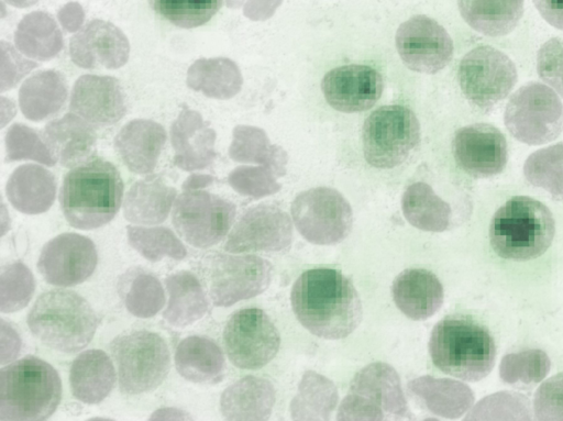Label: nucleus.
Masks as SVG:
<instances>
[{
	"label": "nucleus",
	"instance_id": "obj_1",
	"mask_svg": "<svg viewBox=\"0 0 563 421\" xmlns=\"http://www.w3.org/2000/svg\"><path fill=\"white\" fill-rule=\"evenodd\" d=\"M290 301L298 321L322 339H343L362 319L357 290L341 272L332 268L302 273L292 286Z\"/></svg>",
	"mask_w": 563,
	"mask_h": 421
},
{
	"label": "nucleus",
	"instance_id": "obj_2",
	"mask_svg": "<svg viewBox=\"0 0 563 421\" xmlns=\"http://www.w3.org/2000/svg\"><path fill=\"white\" fill-rule=\"evenodd\" d=\"M124 184L113 164L92 156L64 177L59 201L68 223L92 230L110 222L122 202Z\"/></svg>",
	"mask_w": 563,
	"mask_h": 421
},
{
	"label": "nucleus",
	"instance_id": "obj_3",
	"mask_svg": "<svg viewBox=\"0 0 563 421\" xmlns=\"http://www.w3.org/2000/svg\"><path fill=\"white\" fill-rule=\"evenodd\" d=\"M429 352L441 372L467 381L486 377L496 357L490 332L466 315H450L439 321L431 333Z\"/></svg>",
	"mask_w": 563,
	"mask_h": 421
},
{
	"label": "nucleus",
	"instance_id": "obj_4",
	"mask_svg": "<svg viewBox=\"0 0 563 421\" xmlns=\"http://www.w3.org/2000/svg\"><path fill=\"white\" fill-rule=\"evenodd\" d=\"M555 234V221L550 209L527 196H515L494 214L489 241L501 258L530 261L550 247Z\"/></svg>",
	"mask_w": 563,
	"mask_h": 421
},
{
	"label": "nucleus",
	"instance_id": "obj_5",
	"mask_svg": "<svg viewBox=\"0 0 563 421\" xmlns=\"http://www.w3.org/2000/svg\"><path fill=\"white\" fill-rule=\"evenodd\" d=\"M62 398L56 369L27 355L0 372V420H45Z\"/></svg>",
	"mask_w": 563,
	"mask_h": 421
},
{
	"label": "nucleus",
	"instance_id": "obj_6",
	"mask_svg": "<svg viewBox=\"0 0 563 421\" xmlns=\"http://www.w3.org/2000/svg\"><path fill=\"white\" fill-rule=\"evenodd\" d=\"M31 332L46 346L74 353L93 337L97 314L78 293L54 289L42 293L27 315Z\"/></svg>",
	"mask_w": 563,
	"mask_h": 421
},
{
	"label": "nucleus",
	"instance_id": "obj_7",
	"mask_svg": "<svg viewBox=\"0 0 563 421\" xmlns=\"http://www.w3.org/2000/svg\"><path fill=\"white\" fill-rule=\"evenodd\" d=\"M419 141V121L409 108L401 104L382 106L363 123V155L368 165L378 169L401 165Z\"/></svg>",
	"mask_w": 563,
	"mask_h": 421
},
{
	"label": "nucleus",
	"instance_id": "obj_8",
	"mask_svg": "<svg viewBox=\"0 0 563 421\" xmlns=\"http://www.w3.org/2000/svg\"><path fill=\"white\" fill-rule=\"evenodd\" d=\"M110 350L118 366L120 390L126 395L154 390L169 372V351L157 333L142 330L120 335Z\"/></svg>",
	"mask_w": 563,
	"mask_h": 421
},
{
	"label": "nucleus",
	"instance_id": "obj_9",
	"mask_svg": "<svg viewBox=\"0 0 563 421\" xmlns=\"http://www.w3.org/2000/svg\"><path fill=\"white\" fill-rule=\"evenodd\" d=\"M410 413L396 370L385 363H373L354 377L343 399L339 420H383Z\"/></svg>",
	"mask_w": 563,
	"mask_h": 421
},
{
	"label": "nucleus",
	"instance_id": "obj_10",
	"mask_svg": "<svg viewBox=\"0 0 563 421\" xmlns=\"http://www.w3.org/2000/svg\"><path fill=\"white\" fill-rule=\"evenodd\" d=\"M505 125L518 141L540 145L563 130V104L556 93L540 82L520 87L505 110Z\"/></svg>",
	"mask_w": 563,
	"mask_h": 421
},
{
	"label": "nucleus",
	"instance_id": "obj_11",
	"mask_svg": "<svg viewBox=\"0 0 563 421\" xmlns=\"http://www.w3.org/2000/svg\"><path fill=\"white\" fill-rule=\"evenodd\" d=\"M202 272L210 298L218 307L260 295L272 276L271 264L258 256L221 253L209 254L202 262Z\"/></svg>",
	"mask_w": 563,
	"mask_h": 421
},
{
	"label": "nucleus",
	"instance_id": "obj_12",
	"mask_svg": "<svg viewBox=\"0 0 563 421\" xmlns=\"http://www.w3.org/2000/svg\"><path fill=\"white\" fill-rule=\"evenodd\" d=\"M457 78L470 103L489 111L508 96L517 81V70L506 54L485 45L464 55Z\"/></svg>",
	"mask_w": 563,
	"mask_h": 421
},
{
	"label": "nucleus",
	"instance_id": "obj_13",
	"mask_svg": "<svg viewBox=\"0 0 563 421\" xmlns=\"http://www.w3.org/2000/svg\"><path fill=\"white\" fill-rule=\"evenodd\" d=\"M235 217V206L199 188L186 189L176 200L172 220L181 237L196 247L219 243Z\"/></svg>",
	"mask_w": 563,
	"mask_h": 421
},
{
	"label": "nucleus",
	"instance_id": "obj_14",
	"mask_svg": "<svg viewBox=\"0 0 563 421\" xmlns=\"http://www.w3.org/2000/svg\"><path fill=\"white\" fill-rule=\"evenodd\" d=\"M291 215L300 234L320 245L344 240L353 222L349 202L339 191L328 187L299 193L291 203Z\"/></svg>",
	"mask_w": 563,
	"mask_h": 421
},
{
	"label": "nucleus",
	"instance_id": "obj_15",
	"mask_svg": "<svg viewBox=\"0 0 563 421\" xmlns=\"http://www.w3.org/2000/svg\"><path fill=\"white\" fill-rule=\"evenodd\" d=\"M223 342L231 363L242 369H258L271 362L279 348V333L261 309L246 308L229 319Z\"/></svg>",
	"mask_w": 563,
	"mask_h": 421
},
{
	"label": "nucleus",
	"instance_id": "obj_16",
	"mask_svg": "<svg viewBox=\"0 0 563 421\" xmlns=\"http://www.w3.org/2000/svg\"><path fill=\"white\" fill-rule=\"evenodd\" d=\"M397 52L411 70L435 74L453 56V41L445 29L430 16L418 14L402 22L395 36Z\"/></svg>",
	"mask_w": 563,
	"mask_h": 421
},
{
	"label": "nucleus",
	"instance_id": "obj_17",
	"mask_svg": "<svg viewBox=\"0 0 563 421\" xmlns=\"http://www.w3.org/2000/svg\"><path fill=\"white\" fill-rule=\"evenodd\" d=\"M97 262L91 240L76 233H63L44 245L37 267L48 284L68 287L85 281L93 273Z\"/></svg>",
	"mask_w": 563,
	"mask_h": 421
},
{
	"label": "nucleus",
	"instance_id": "obj_18",
	"mask_svg": "<svg viewBox=\"0 0 563 421\" xmlns=\"http://www.w3.org/2000/svg\"><path fill=\"white\" fill-rule=\"evenodd\" d=\"M292 226L286 212L273 204L249 209L229 234L224 245L231 253L277 252L291 242Z\"/></svg>",
	"mask_w": 563,
	"mask_h": 421
},
{
	"label": "nucleus",
	"instance_id": "obj_19",
	"mask_svg": "<svg viewBox=\"0 0 563 421\" xmlns=\"http://www.w3.org/2000/svg\"><path fill=\"white\" fill-rule=\"evenodd\" d=\"M383 77L365 64L341 65L327 71L321 90L328 104L344 113L371 109L383 92Z\"/></svg>",
	"mask_w": 563,
	"mask_h": 421
},
{
	"label": "nucleus",
	"instance_id": "obj_20",
	"mask_svg": "<svg viewBox=\"0 0 563 421\" xmlns=\"http://www.w3.org/2000/svg\"><path fill=\"white\" fill-rule=\"evenodd\" d=\"M456 164L468 175L484 178L503 171L507 143L494 125L475 123L459 129L452 142Z\"/></svg>",
	"mask_w": 563,
	"mask_h": 421
},
{
	"label": "nucleus",
	"instance_id": "obj_21",
	"mask_svg": "<svg viewBox=\"0 0 563 421\" xmlns=\"http://www.w3.org/2000/svg\"><path fill=\"white\" fill-rule=\"evenodd\" d=\"M69 109L90 124L107 126L124 117L126 98L115 78L84 75L74 85Z\"/></svg>",
	"mask_w": 563,
	"mask_h": 421
},
{
	"label": "nucleus",
	"instance_id": "obj_22",
	"mask_svg": "<svg viewBox=\"0 0 563 421\" xmlns=\"http://www.w3.org/2000/svg\"><path fill=\"white\" fill-rule=\"evenodd\" d=\"M70 56L80 67H119L129 53L124 34L113 24L93 20L75 34L70 41Z\"/></svg>",
	"mask_w": 563,
	"mask_h": 421
},
{
	"label": "nucleus",
	"instance_id": "obj_23",
	"mask_svg": "<svg viewBox=\"0 0 563 421\" xmlns=\"http://www.w3.org/2000/svg\"><path fill=\"white\" fill-rule=\"evenodd\" d=\"M41 136L52 157L65 167L91 158L97 142L91 124L75 113L48 122Z\"/></svg>",
	"mask_w": 563,
	"mask_h": 421
},
{
	"label": "nucleus",
	"instance_id": "obj_24",
	"mask_svg": "<svg viewBox=\"0 0 563 421\" xmlns=\"http://www.w3.org/2000/svg\"><path fill=\"white\" fill-rule=\"evenodd\" d=\"M165 129L151 120H133L114 139V146L125 166L136 174L154 170L166 143Z\"/></svg>",
	"mask_w": 563,
	"mask_h": 421
},
{
	"label": "nucleus",
	"instance_id": "obj_25",
	"mask_svg": "<svg viewBox=\"0 0 563 421\" xmlns=\"http://www.w3.org/2000/svg\"><path fill=\"white\" fill-rule=\"evenodd\" d=\"M393 298L398 309L412 320L434 314L443 302V287L431 272L406 269L393 284Z\"/></svg>",
	"mask_w": 563,
	"mask_h": 421
},
{
	"label": "nucleus",
	"instance_id": "obj_26",
	"mask_svg": "<svg viewBox=\"0 0 563 421\" xmlns=\"http://www.w3.org/2000/svg\"><path fill=\"white\" fill-rule=\"evenodd\" d=\"M274 403L273 385L255 376H246L228 387L220 400L221 412L229 420H264Z\"/></svg>",
	"mask_w": 563,
	"mask_h": 421
},
{
	"label": "nucleus",
	"instance_id": "obj_27",
	"mask_svg": "<svg viewBox=\"0 0 563 421\" xmlns=\"http://www.w3.org/2000/svg\"><path fill=\"white\" fill-rule=\"evenodd\" d=\"M69 381L75 398L85 403H98L114 386L113 364L103 351L88 350L74 359Z\"/></svg>",
	"mask_w": 563,
	"mask_h": 421
},
{
	"label": "nucleus",
	"instance_id": "obj_28",
	"mask_svg": "<svg viewBox=\"0 0 563 421\" xmlns=\"http://www.w3.org/2000/svg\"><path fill=\"white\" fill-rule=\"evenodd\" d=\"M175 197V188L166 185L161 176H146L130 188L124 217L136 224L161 223L167 218Z\"/></svg>",
	"mask_w": 563,
	"mask_h": 421
},
{
	"label": "nucleus",
	"instance_id": "obj_29",
	"mask_svg": "<svg viewBox=\"0 0 563 421\" xmlns=\"http://www.w3.org/2000/svg\"><path fill=\"white\" fill-rule=\"evenodd\" d=\"M175 364L184 378L200 384L219 381L224 369L220 347L212 340L199 335H191L179 342Z\"/></svg>",
	"mask_w": 563,
	"mask_h": 421
},
{
	"label": "nucleus",
	"instance_id": "obj_30",
	"mask_svg": "<svg viewBox=\"0 0 563 421\" xmlns=\"http://www.w3.org/2000/svg\"><path fill=\"white\" fill-rule=\"evenodd\" d=\"M525 0H457L464 21L475 31L500 36L511 32L523 13Z\"/></svg>",
	"mask_w": 563,
	"mask_h": 421
},
{
	"label": "nucleus",
	"instance_id": "obj_31",
	"mask_svg": "<svg viewBox=\"0 0 563 421\" xmlns=\"http://www.w3.org/2000/svg\"><path fill=\"white\" fill-rule=\"evenodd\" d=\"M8 198L12 206L23 213H41L46 211L55 196L53 175L34 165L18 168L7 186Z\"/></svg>",
	"mask_w": 563,
	"mask_h": 421
},
{
	"label": "nucleus",
	"instance_id": "obj_32",
	"mask_svg": "<svg viewBox=\"0 0 563 421\" xmlns=\"http://www.w3.org/2000/svg\"><path fill=\"white\" fill-rule=\"evenodd\" d=\"M169 293L164 319L174 326H187L201 319L208 310L205 291L195 275L179 272L166 278Z\"/></svg>",
	"mask_w": 563,
	"mask_h": 421
},
{
	"label": "nucleus",
	"instance_id": "obj_33",
	"mask_svg": "<svg viewBox=\"0 0 563 421\" xmlns=\"http://www.w3.org/2000/svg\"><path fill=\"white\" fill-rule=\"evenodd\" d=\"M401 208L407 221L417 229L442 232L450 226L451 207L426 182L411 184L405 191Z\"/></svg>",
	"mask_w": 563,
	"mask_h": 421
},
{
	"label": "nucleus",
	"instance_id": "obj_34",
	"mask_svg": "<svg viewBox=\"0 0 563 421\" xmlns=\"http://www.w3.org/2000/svg\"><path fill=\"white\" fill-rule=\"evenodd\" d=\"M409 389L423 400L429 410L448 418L462 414L473 400L471 390L463 384L430 376L411 380Z\"/></svg>",
	"mask_w": 563,
	"mask_h": 421
},
{
	"label": "nucleus",
	"instance_id": "obj_35",
	"mask_svg": "<svg viewBox=\"0 0 563 421\" xmlns=\"http://www.w3.org/2000/svg\"><path fill=\"white\" fill-rule=\"evenodd\" d=\"M338 401L335 386L325 377L307 372L294 398L290 411L294 419H327Z\"/></svg>",
	"mask_w": 563,
	"mask_h": 421
},
{
	"label": "nucleus",
	"instance_id": "obj_36",
	"mask_svg": "<svg viewBox=\"0 0 563 421\" xmlns=\"http://www.w3.org/2000/svg\"><path fill=\"white\" fill-rule=\"evenodd\" d=\"M526 179L547 190L552 198L563 199V142L532 153L523 166Z\"/></svg>",
	"mask_w": 563,
	"mask_h": 421
},
{
	"label": "nucleus",
	"instance_id": "obj_37",
	"mask_svg": "<svg viewBox=\"0 0 563 421\" xmlns=\"http://www.w3.org/2000/svg\"><path fill=\"white\" fill-rule=\"evenodd\" d=\"M129 243L151 262L165 256L183 259L187 251L176 235L167 228L128 226Z\"/></svg>",
	"mask_w": 563,
	"mask_h": 421
},
{
	"label": "nucleus",
	"instance_id": "obj_38",
	"mask_svg": "<svg viewBox=\"0 0 563 421\" xmlns=\"http://www.w3.org/2000/svg\"><path fill=\"white\" fill-rule=\"evenodd\" d=\"M152 9L169 23L185 29L207 23L222 0H148Z\"/></svg>",
	"mask_w": 563,
	"mask_h": 421
},
{
	"label": "nucleus",
	"instance_id": "obj_39",
	"mask_svg": "<svg viewBox=\"0 0 563 421\" xmlns=\"http://www.w3.org/2000/svg\"><path fill=\"white\" fill-rule=\"evenodd\" d=\"M551 362L541 350H527L510 353L503 357L499 375L507 384L522 383L526 385L541 381L550 370Z\"/></svg>",
	"mask_w": 563,
	"mask_h": 421
},
{
	"label": "nucleus",
	"instance_id": "obj_40",
	"mask_svg": "<svg viewBox=\"0 0 563 421\" xmlns=\"http://www.w3.org/2000/svg\"><path fill=\"white\" fill-rule=\"evenodd\" d=\"M35 284L31 270L21 262L2 267L0 276V310L14 312L31 300Z\"/></svg>",
	"mask_w": 563,
	"mask_h": 421
},
{
	"label": "nucleus",
	"instance_id": "obj_41",
	"mask_svg": "<svg viewBox=\"0 0 563 421\" xmlns=\"http://www.w3.org/2000/svg\"><path fill=\"white\" fill-rule=\"evenodd\" d=\"M165 303V295L158 279L150 274H139L125 296L128 310L140 318L155 315Z\"/></svg>",
	"mask_w": 563,
	"mask_h": 421
},
{
	"label": "nucleus",
	"instance_id": "obj_42",
	"mask_svg": "<svg viewBox=\"0 0 563 421\" xmlns=\"http://www.w3.org/2000/svg\"><path fill=\"white\" fill-rule=\"evenodd\" d=\"M537 70L540 78L563 98V40L550 38L540 47Z\"/></svg>",
	"mask_w": 563,
	"mask_h": 421
},
{
	"label": "nucleus",
	"instance_id": "obj_43",
	"mask_svg": "<svg viewBox=\"0 0 563 421\" xmlns=\"http://www.w3.org/2000/svg\"><path fill=\"white\" fill-rule=\"evenodd\" d=\"M538 420H563V373L544 381L534 395Z\"/></svg>",
	"mask_w": 563,
	"mask_h": 421
},
{
	"label": "nucleus",
	"instance_id": "obj_44",
	"mask_svg": "<svg viewBox=\"0 0 563 421\" xmlns=\"http://www.w3.org/2000/svg\"><path fill=\"white\" fill-rule=\"evenodd\" d=\"M533 3L549 24L563 31V0H533Z\"/></svg>",
	"mask_w": 563,
	"mask_h": 421
}]
</instances>
